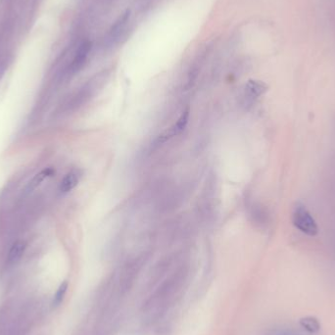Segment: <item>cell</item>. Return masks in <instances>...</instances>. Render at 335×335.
<instances>
[{
  "mask_svg": "<svg viewBox=\"0 0 335 335\" xmlns=\"http://www.w3.org/2000/svg\"><path fill=\"white\" fill-rule=\"evenodd\" d=\"M68 286H69L68 281H64L60 284V286L58 287L56 293L53 297V300H52V307L53 308H57L63 302L66 292H67V289H68Z\"/></svg>",
  "mask_w": 335,
  "mask_h": 335,
  "instance_id": "cell-10",
  "label": "cell"
},
{
  "mask_svg": "<svg viewBox=\"0 0 335 335\" xmlns=\"http://www.w3.org/2000/svg\"><path fill=\"white\" fill-rule=\"evenodd\" d=\"M268 90V85L257 80H249L247 84H245V92L246 95L251 98L255 99L263 95L266 91Z\"/></svg>",
  "mask_w": 335,
  "mask_h": 335,
  "instance_id": "cell-6",
  "label": "cell"
},
{
  "mask_svg": "<svg viewBox=\"0 0 335 335\" xmlns=\"http://www.w3.org/2000/svg\"><path fill=\"white\" fill-rule=\"evenodd\" d=\"M292 223L297 229L307 235L315 236L319 232V227L315 219L302 203H297L294 207Z\"/></svg>",
  "mask_w": 335,
  "mask_h": 335,
  "instance_id": "cell-1",
  "label": "cell"
},
{
  "mask_svg": "<svg viewBox=\"0 0 335 335\" xmlns=\"http://www.w3.org/2000/svg\"><path fill=\"white\" fill-rule=\"evenodd\" d=\"M129 17H130V10L127 9L118 18V20L114 23V25L109 30L108 35H107V42L109 43H114L120 39V37L122 36L129 21Z\"/></svg>",
  "mask_w": 335,
  "mask_h": 335,
  "instance_id": "cell-2",
  "label": "cell"
},
{
  "mask_svg": "<svg viewBox=\"0 0 335 335\" xmlns=\"http://www.w3.org/2000/svg\"><path fill=\"white\" fill-rule=\"evenodd\" d=\"M26 248H27V244H26L25 241H23V240L16 241L12 245V247L10 248V251L8 254L9 263L15 264V263L19 262L22 259L24 253L26 251Z\"/></svg>",
  "mask_w": 335,
  "mask_h": 335,
  "instance_id": "cell-8",
  "label": "cell"
},
{
  "mask_svg": "<svg viewBox=\"0 0 335 335\" xmlns=\"http://www.w3.org/2000/svg\"><path fill=\"white\" fill-rule=\"evenodd\" d=\"M82 177V172L80 169L75 168L70 170L61 180L60 183V191L62 193L70 192L72 189H74L80 182Z\"/></svg>",
  "mask_w": 335,
  "mask_h": 335,
  "instance_id": "cell-4",
  "label": "cell"
},
{
  "mask_svg": "<svg viewBox=\"0 0 335 335\" xmlns=\"http://www.w3.org/2000/svg\"><path fill=\"white\" fill-rule=\"evenodd\" d=\"M54 173H55V169L53 168H45L44 169H42L41 172L37 173L35 175V177L30 181L29 190L31 191V190L35 189L36 187H38L42 183L45 178L54 175Z\"/></svg>",
  "mask_w": 335,
  "mask_h": 335,
  "instance_id": "cell-9",
  "label": "cell"
},
{
  "mask_svg": "<svg viewBox=\"0 0 335 335\" xmlns=\"http://www.w3.org/2000/svg\"><path fill=\"white\" fill-rule=\"evenodd\" d=\"M90 50H91V42H88V41H85L80 45V47H79V49L76 53L75 59L73 61V64H72V71L73 72H78L84 67Z\"/></svg>",
  "mask_w": 335,
  "mask_h": 335,
  "instance_id": "cell-5",
  "label": "cell"
},
{
  "mask_svg": "<svg viewBox=\"0 0 335 335\" xmlns=\"http://www.w3.org/2000/svg\"><path fill=\"white\" fill-rule=\"evenodd\" d=\"M188 120H189V109H186L184 110L180 117L178 118V120L176 121V123L171 126L170 128H168V130H167L165 133H163L160 137H159V141H165L167 140L168 138L172 137V136H175L177 134H179L180 132H182L184 130V128L187 126V123H188Z\"/></svg>",
  "mask_w": 335,
  "mask_h": 335,
  "instance_id": "cell-3",
  "label": "cell"
},
{
  "mask_svg": "<svg viewBox=\"0 0 335 335\" xmlns=\"http://www.w3.org/2000/svg\"><path fill=\"white\" fill-rule=\"evenodd\" d=\"M299 324L302 329H304L307 333L311 335L318 334L322 328L320 321L316 317H312V316L301 318L299 321Z\"/></svg>",
  "mask_w": 335,
  "mask_h": 335,
  "instance_id": "cell-7",
  "label": "cell"
}]
</instances>
